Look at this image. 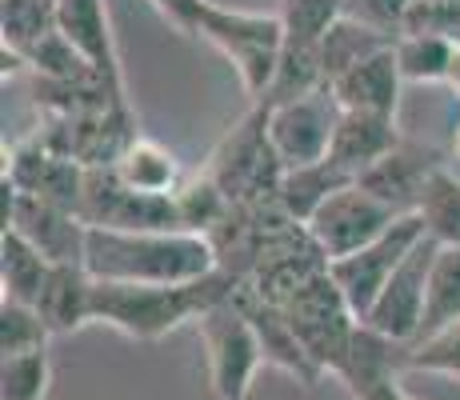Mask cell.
<instances>
[{
    "label": "cell",
    "mask_w": 460,
    "mask_h": 400,
    "mask_svg": "<svg viewBox=\"0 0 460 400\" xmlns=\"http://www.w3.org/2000/svg\"><path fill=\"white\" fill-rule=\"evenodd\" d=\"M401 129L396 117H380V112H357V109H341L332 129V145L329 160L341 164L349 176H360L365 168H373L376 160H385L401 145Z\"/></svg>",
    "instance_id": "cell-18"
},
{
    "label": "cell",
    "mask_w": 460,
    "mask_h": 400,
    "mask_svg": "<svg viewBox=\"0 0 460 400\" xmlns=\"http://www.w3.org/2000/svg\"><path fill=\"white\" fill-rule=\"evenodd\" d=\"M280 308L293 320L300 344H305L308 357L316 360V369H321L324 377H336V372L344 369V360H349L360 316L352 313V305L344 300L332 272L329 269L316 272V277L300 284Z\"/></svg>",
    "instance_id": "cell-5"
},
{
    "label": "cell",
    "mask_w": 460,
    "mask_h": 400,
    "mask_svg": "<svg viewBox=\"0 0 460 400\" xmlns=\"http://www.w3.org/2000/svg\"><path fill=\"white\" fill-rule=\"evenodd\" d=\"M417 217L424 220V233L437 244L460 248V176L456 173H448V168L432 173V181L424 184Z\"/></svg>",
    "instance_id": "cell-28"
},
{
    "label": "cell",
    "mask_w": 460,
    "mask_h": 400,
    "mask_svg": "<svg viewBox=\"0 0 460 400\" xmlns=\"http://www.w3.org/2000/svg\"><path fill=\"white\" fill-rule=\"evenodd\" d=\"M117 176L128 184V189L137 192H156V197H172L176 189H181V164H176V156L168 153L164 145H156V140L148 137H137L132 145L120 153L117 164Z\"/></svg>",
    "instance_id": "cell-24"
},
{
    "label": "cell",
    "mask_w": 460,
    "mask_h": 400,
    "mask_svg": "<svg viewBox=\"0 0 460 400\" xmlns=\"http://www.w3.org/2000/svg\"><path fill=\"white\" fill-rule=\"evenodd\" d=\"M401 65H396L393 49H380L376 57L352 65L344 76H336L329 84L332 101L341 109H357V112H380V117H396L401 104Z\"/></svg>",
    "instance_id": "cell-19"
},
{
    "label": "cell",
    "mask_w": 460,
    "mask_h": 400,
    "mask_svg": "<svg viewBox=\"0 0 460 400\" xmlns=\"http://www.w3.org/2000/svg\"><path fill=\"white\" fill-rule=\"evenodd\" d=\"M241 289V277L228 269H212L208 277L189 284H125L96 280L93 320L117 328L132 341H161L184 320H200L208 308L228 300Z\"/></svg>",
    "instance_id": "cell-1"
},
{
    "label": "cell",
    "mask_w": 460,
    "mask_h": 400,
    "mask_svg": "<svg viewBox=\"0 0 460 400\" xmlns=\"http://www.w3.org/2000/svg\"><path fill=\"white\" fill-rule=\"evenodd\" d=\"M456 44L460 40L429 37V32H404V37L393 44L401 76L409 80V84H445L448 68H453Z\"/></svg>",
    "instance_id": "cell-27"
},
{
    "label": "cell",
    "mask_w": 460,
    "mask_h": 400,
    "mask_svg": "<svg viewBox=\"0 0 460 400\" xmlns=\"http://www.w3.org/2000/svg\"><path fill=\"white\" fill-rule=\"evenodd\" d=\"M52 385L49 349L0 357V400H44Z\"/></svg>",
    "instance_id": "cell-32"
},
{
    "label": "cell",
    "mask_w": 460,
    "mask_h": 400,
    "mask_svg": "<svg viewBox=\"0 0 460 400\" xmlns=\"http://www.w3.org/2000/svg\"><path fill=\"white\" fill-rule=\"evenodd\" d=\"M4 228H16V233L29 240V244H37L52 264H84L88 225L76 212L60 209V204L37 200L16 189V209Z\"/></svg>",
    "instance_id": "cell-16"
},
{
    "label": "cell",
    "mask_w": 460,
    "mask_h": 400,
    "mask_svg": "<svg viewBox=\"0 0 460 400\" xmlns=\"http://www.w3.org/2000/svg\"><path fill=\"white\" fill-rule=\"evenodd\" d=\"M49 324L32 305L21 300H0V357H16V352H37L49 349Z\"/></svg>",
    "instance_id": "cell-34"
},
{
    "label": "cell",
    "mask_w": 460,
    "mask_h": 400,
    "mask_svg": "<svg viewBox=\"0 0 460 400\" xmlns=\"http://www.w3.org/2000/svg\"><path fill=\"white\" fill-rule=\"evenodd\" d=\"M460 320V248L456 244H440L437 261H432L429 272V292H424V316L417 328V341H429V336L445 333L448 324Z\"/></svg>",
    "instance_id": "cell-23"
},
{
    "label": "cell",
    "mask_w": 460,
    "mask_h": 400,
    "mask_svg": "<svg viewBox=\"0 0 460 400\" xmlns=\"http://www.w3.org/2000/svg\"><path fill=\"white\" fill-rule=\"evenodd\" d=\"M49 272H52V261L37 244H29L16 228H4V233H0V300L37 305Z\"/></svg>",
    "instance_id": "cell-22"
},
{
    "label": "cell",
    "mask_w": 460,
    "mask_h": 400,
    "mask_svg": "<svg viewBox=\"0 0 460 400\" xmlns=\"http://www.w3.org/2000/svg\"><path fill=\"white\" fill-rule=\"evenodd\" d=\"M437 253H440V244L424 233L417 240V248L401 261V269L393 272V280L385 284L376 305L368 308V316H365L368 328H376V333L393 336V341H401V344L417 341V328L424 316V292H429V272H432Z\"/></svg>",
    "instance_id": "cell-11"
},
{
    "label": "cell",
    "mask_w": 460,
    "mask_h": 400,
    "mask_svg": "<svg viewBox=\"0 0 460 400\" xmlns=\"http://www.w3.org/2000/svg\"><path fill=\"white\" fill-rule=\"evenodd\" d=\"M453 156L460 160V124H456V132H453Z\"/></svg>",
    "instance_id": "cell-40"
},
{
    "label": "cell",
    "mask_w": 460,
    "mask_h": 400,
    "mask_svg": "<svg viewBox=\"0 0 460 400\" xmlns=\"http://www.w3.org/2000/svg\"><path fill=\"white\" fill-rule=\"evenodd\" d=\"M344 16V0H280V21H285V40L313 44L321 49L324 32Z\"/></svg>",
    "instance_id": "cell-33"
},
{
    "label": "cell",
    "mask_w": 460,
    "mask_h": 400,
    "mask_svg": "<svg viewBox=\"0 0 460 400\" xmlns=\"http://www.w3.org/2000/svg\"><path fill=\"white\" fill-rule=\"evenodd\" d=\"M329 88L324 80V68H321V49L313 44H293L285 40V52H280V65H277V76H272L269 93H264L261 104H285V101H300V96H313Z\"/></svg>",
    "instance_id": "cell-26"
},
{
    "label": "cell",
    "mask_w": 460,
    "mask_h": 400,
    "mask_svg": "<svg viewBox=\"0 0 460 400\" xmlns=\"http://www.w3.org/2000/svg\"><path fill=\"white\" fill-rule=\"evenodd\" d=\"M205 173L220 184L233 204H264L277 200L285 181V160L277 156L269 137V109L252 104V112L217 145Z\"/></svg>",
    "instance_id": "cell-4"
},
{
    "label": "cell",
    "mask_w": 460,
    "mask_h": 400,
    "mask_svg": "<svg viewBox=\"0 0 460 400\" xmlns=\"http://www.w3.org/2000/svg\"><path fill=\"white\" fill-rule=\"evenodd\" d=\"M424 236V220L417 212L401 217L388 233H380L373 244L357 248V253L341 256V261H329L332 280L341 284L344 300L352 305V313L360 320L368 316V308L376 305V297L385 292V284L393 280V272L401 269V261L417 248V240Z\"/></svg>",
    "instance_id": "cell-8"
},
{
    "label": "cell",
    "mask_w": 460,
    "mask_h": 400,
    "mask_svg": "<svg viewBox=\"0 0 460 400\" xmlns=\"http://www.w3.org/2000/svg\"><path fill=\"white\" fill-rule=\"evenodd\" d=\"M352 181H357V176H349L341 164H332V160L324 156V160H313V164L285 168V181H280L277 200L293 220L308 225V217H313L332 192H341L344 184H352Z\"/></svg>",
    "instance_id": "cell-21"
},
{
    "label": "cell",
    "mask_w": 460,
    "mask_h": 400,
    "mask_svg": "<svg viewBox=\"0 0 460 400\" xmlns=\"http://www.w3.org/2000/svg\"><path fill=\"white\" fill-rule=\"evenodd\" d=\"M445 84L460 96V44H456V52H453V68H448V80H445Z\"/></svg>",
    "instance_id": "cell-39"
},
{
    "label": "cell",
    "mask_w": 460,
    "mask_h": 400,
    "mask_svg": "<svg viewBox=\"0 0 460 400\" xmlns=\"http://www.w3.org/2000/svg\"><path fill=\"white\" fill-rule=\"evenodd\" d=\"M437 168H445V153H440V148L417 145V140H401L385 160H376L373 168H365V173L357 176V184L404 217V212L420 209L424 184L432 181Z\"/></svg>",
    "instance_id": "cell-15"
},
{
    "label": "cell",
    "mask_w": 460,
    "mask_h": 400,
    "mask_svg": "<svg viewBox=\"0 0 460 400\" xmlns=\"http://www.w3.org/2000/svg\"><path fill=\"white\" fill-rule=\"evenodd\" d=\"M172 197H176V209H181L184 233H205L208 236L212 228L228 217V209H233V200L220 192V184L212 181L208 173L181 181V189H176Z\"/></svg>",
    "instance_id": "cell-31"
},
{
    "label": "cell",
    "mask_w": 460,
    "mask_h": 400,
    "mask_svg": "<svg viewBox=\"0 0 460 400\" xmlns=\"http://www.w3.org/2000/svg\"><path fill=\"white\" fill-rule=\"evenodd\" d=\"M404 357H409V344L393 341V336L376 333V328H368L360 320L357 336H352L349 360L336 372V380L349 388L352 400H417L404 393V385H401V377L409 372L404 369Z\"/></svg>",
    "instance_id": "cell-12"
},
{
    "label": "cell",
    "mask_w": 460,
    "mask_h": 400,
    "mask_svg": "<svg viewBox=\"0 0 460 400\" xmlns=\"http://www.w3.org/2000/svg\"><path fill=\"white\" fill-rule=\"evenodd\" d=\"M412 0H344V16L368 24V29L385 32V37L401 40L404 37V21H409Z\"/></svg>",
    "instance_id": "cell-36"
},
{
    "label": "cell",
    "mask_w": 460,
    "mask_h": 400,
    "mask_svg": "<svg viewBox=\"0 0 460 400\" xmlns=\"http://www.w3.org/2000/svg\"><path fill=\"white\" fill-rule=\"evenodd\" d=\"M84 173L88 168L73 156L52 153L49 145H40L37 137L21 140V145L8 153L4 164V181H13L21 192L49 204H60V209L76 212L81 217V197H84Z\"/></svg>",
    "instance_id": "cell-13"
},
{
    "label": "cell",
    "mask_w": 460,
    "mask_h": 400,
    "mask_svg": "<svg viewBox=\"0 0 460 400\" xmlns=\"http://www.w3.org/2000/svg\"><path fill=\"white\" fill-rule=\"evenodd\" d=\"M156 13L164 16V21H172L181 32H189V37H197L200 29V16H205L208 0H153Z\"/></svg>",
    "instance_id": "cell-38"
},
{
    "label": "cell",
    "mask_w": 460,
    "mask_h": 400,
    "mask_svg": "<svg viewBox=\"0 0 460 400\" xmlns=\"http://www.w3.org/2000/svg\"><path fill=\"white\" fill-rule=\"evenodd\" d=\"M81 220L88 228H125V233H184L176 197L137 192L117 176V168H88Z\"/></svg>",
    "instance_id": "cell-7"
},
{
    "label": "cell",
    "mask_w": 460,
    "mask_h": 400,
    "mask_svg": "<svg viewBox=\"0 0 460 400\" xmlns=\"http://www.w3.org/2000/svg\"><path fill=\"white\" fill-rule=\"evenodd\" d=\"M404 217H409V212H404ZM396 220H401V212L388 209L385 200H376L373 192L352 181V184H344L341 192H332V197L308 217V233H313L316 248H321L329 261H341V256L373 244Z\"/></svg>",
    "instance_id": "cell-9"
},
{
    "label": "cell",
    "mask_w": 460,
    "mask_h": 400,
    "mask_svg": "<svg viewBox=\"0 0 460 400\" xmlns=\"http://www.w3.org/2000/svg\"><path fill=\"white\" fill-rule=\"evenodd\" d=\"M197 37L208 40L233 65L249 101L261 104L272 76H277L280 52H285V21H280V13H244V8H225L217 0H208Z\"/></svg>",
    "instance_id": "cell-3"
},
{
    "label": "cell",
    "mask_w": 460,
    "mask_h": 400,
    "mask_svg": "<svg viewBox=\"0 0 460 400\" xmlns=\"http://www.w3.org/2000/svg\"><path fill=\"white\" fill-rule=\"evenodd\" d=\"M21 65L40 80H88V76H96V68L84 60V52L76 49L60 29L44 32L32 49H24Z\"/></svg>",
    "instance_id": "cell-29"
},
{
    "label": "cell",
    "mask_w": 460,
    "mask_h": 400,
    "mask_svg": "<svg viewBox=\"0 0 460 400\" xmlns=\"http://www.w3.org/2000/svg\"><path fill=\"white\" fill-rule=\"evenodd\" d=\"M200 344L208 357V380L217 400H249V388L256 380V369L264 364L261 341L252 333V320L233 297L220 300L197 320Z\"/></svg>",
    "instance_id": "cell-6"
},
{
    "label": "cell",
    "mask_w": 460,
    "mask_h": 400,
    "mask_svg": "<svg viewBox=\"0 0 460 400\" xmlns=\"http://www.w3.org/2000/svg\"><path fill=\"white\" fill-rule=\"evenodd\" d=\"M84 269L96 280L125 284H189L220 269L205 233H125L88 228Z\"/></svg>",
    "instance_id": "cell-2"
},
{
    "label": "cell",
    "mask_w": 460,
    "mask_h": 400,
    "mask_svg": "<svg viewBox=\"0 0 460 400\" xmlns=\"http://www.w3.org/2000/svg\"><path fill=\"white\" fill-rule=\"evenodd\" d=\"M93 289H96V277L84 264H52L32 308L40 313L52 336H68L93 320Z\"/></svg>",
    "instance_id": "cell-20"
},
{
    "label": "cell",
    "mask_w": 460,
    "mask_h": 400,
    "mask_svg": "<svg viewBox=\"0 0 460 400\" xmlns=\"http://www.w3.org/2000/svg\"><path fill=\"white\" fill-rule=\"evenodd\" d=\"M269 109V104H264ZM341 117V104L332 101L329 88L313 96H300V101H285L269 109V137L277 156L285 160V168L296 164H313V160L329 156L332 145V129Z\"/></svg>",
    "instance_id": "cell-10"
},
{
    "label": "cell",
    "mask_w": 460,
    "mask_h": 400,
    "mask_svg": "<svg viewBox=\"0 0 460 400\" xmlns=\"http://www.w3.org/2000/svg\"><path fill=\"white\" fill-rule=\"evenodd\" d=\"M393 37H385V32H376V29H368V24H360V21H352V16H341V21L332 24L329 32H324V40H321V68H324V80H332L336 76H344L352 65H360V60H368V57H376L380 49H393Z\"/></svg>",
    "instance_id": "cell-25"
},
{
    "label": "cell",
    "mask_w": 460,
    "mask_h": 400,
    "mask_svg": "<svg viewBox=\"0 0 460 400\" xmlns=\"http://www.w3.org/2000/svg\"><path fill=\"white\" fill-rule=\"evenodd\" d=\"M404 32H429V37L460 40V0H412Z\"/></svg>",
    "instance_id": "cell-37"
},
{
    "label": "cell",
    "mask_w": 460,
    "mask_h": 400,
    "mask_svg": "<svg viewBox=\"0 0 460 400\" xmlns=\"http://www.w3.org/2000/svg\"><path fill=\"white\" fill-rule=\"evenodd\" d=\"M57 29L84 52V60L96 68V76L125 88L120 52L117 40H112V21L104 0H57Z\"/></svg>",
    "instance_id": "cell-17"
},
{
    "label": "cell",
    "mask_w": 460,
    "mask_h": 400,
    "mask_svg": "<svg viewBox=\"0 0 460 400\" xmlns=\"http://www.w3.org/2000/svg\"><path fill=\"white\" fill-rule=\"evenodd\" d=\"M57 29V0H0V44L21 57Z\"/></svg>",
    "instance_id": "cell-30"
},
{
    "label": "cell",
    "mask_w": 460,
    "mask_h": 400,
    "mask_svg": "<svg viewBox=\"0 0 460 400\" xmlns=\"http://www.w3.org/2000/svg\"><path fill=\"white\" fill-rule=\"evenodd\" d=\"M404 369H409V372H432V377L460 380V320H456V324H448L445 333L429 336V341L409 344Z\"/></svg>",
    "instance_id": "cell-35"
},
{
    "label": "cell",
    "mask_w": 460,
    "mask_h": 400,
    "mask_svg": "<svg viewBox=\"0 0 460 400\" xmlns=\"http://www.w3.org/2000/svg\"><path fill=\"white\" fill-rule=\"evenodd\" d=\"M233 300L244 308V316L252 320V333H256V341H261L264 364H272V369L296 377L305 388L321 385L324 372L316 369V360L308 357V349L300 344V336H296V328H293V320H288L285 308L272 305V300H264L249 280H241V289L233 292Z\"/></svg>",
    "instance_id": "cell-14"
}]
</instances>
